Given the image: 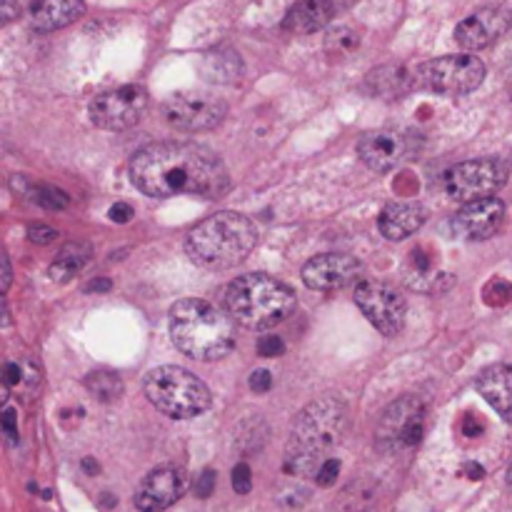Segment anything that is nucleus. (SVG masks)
Segmentation results:
<instances>
[{
    "label": "nucleus",
    "mask_w": 512,
    "mask_h": 512,
    "mask_svg": "<svg viewBox=\"0 0 512 512\" xmlns=\"http://www.w3.org/2000/svg\"><path fill=\"white\" fill-rule=\"evenodd\" d=\"M130 180L150 198H223L230 188L225 163L195 143H153L138 150L130 160Z\"/></svg>",
    "instance_id": "obj_1"
},
{
    "label": "nucleus",
    "mask_w": 512,
    "mask_h": 512,
    "mask_svg": "<svg viewBox=\"0 0 512 512\" xmlns=\"http://www.w3.org/2000/svg\"><path fill=\"white\" fill-rule=\"evenodd\" d=\"M348 405L338 398H320L298 415L285 450V473L308 478L320 470L328 455L348 433Z\"/></svg>",
    "instance_id": "obj_2"
},
{
    "label": "nucleus",
    "mask_w": 512,
    "mask_h": 512,
    "mask_svg": "<svg viewBox=\"0 0 512 512\" xmlns=\"http://www.w3.org/2000/svg\"><path fill=\"white\" fill-rule=\"evenodd\" d=\"M170 338L193 360L213 363L235 348V320L208 300L185 298L170 308Z\"/></svg>",
    "instance_id": "obj_3"
},
{
    "label": "nucleus",
    "mask_w": 512,
    "mask_h": 512,
    "mask_svg": "<svg viewBox=\"0 0 512 512\" xmlns=\"http://www.w3.org/2000/svg\"><path fill=\"white\" fill-rule=\"evenodd\" d=\"M258 243L253 220L233 210H220L195 225L185 238V253L203 270H228L243 263Z\"/></svg>",
    "instance_id": "obj_4"
},
{
    "label": "nucleus",
    "mask_w": 512,
    "mask_h": 512,
    "mask_svg": "<svg viewBox=\"0 0 512 512\" xmlns=\"http://www.w3.org/2000/svg\"><path fill=\"white\" fill-rule=\"evenodd\" d=\"M225 310L243 328L265 330L283 323L293 313L295 293L273 275L248 273L228 285Z\"/></svg>",
    "instance_id": "obj_5"
},
{
    "label": "nucleus",
    "mask_w": 512,
    "mask_h": 512,
    "mask_svg": "<svg viewBox=\"0 0 512 512\" xmlns=\"http://www.w3.org/2000/svg\"><path fill=\"white\" fill-rule=\"evenodd\" d=\"M145 398L155 410L173 420H190L210 408V390L198 375L178 365H163L150 370L145 378Z\"/></svg>",
    "instance_id": "obj_6"
},
{
    "label": "nucleus",
    "mask_w": 512,
    "mask_h": 512,
    "mask_svg": "<svg viewBox=\"0 0 512 512\" xmlns=\"http://www.w3.org/2000/svg\"><path fill=\"white\" fill-rule=\"evenodd\" d=\"M415 80L423 90L440 95H468L485 80V63L475 55H443L428 60L415 70Z\"/></svg>",
    "instance_id": "obj_7"
},
{
    "label": "nucleus",
    "mask_w": 512,
    "mask_h": 512,
    "mask_svg": "<svg viewBox=\"0 0 512 512\" xmlns=\"http://www.w3.org/2000/svg\"><path fill=\"white\" fill-rule=\"evenodd\" d=\"M508 180V168L500 160L480 158L465 160L445 173L443 188L445 193L460 203H473V200L493 198Z\"/></svg>",
    "instance_id": "obj_8"
},
{
    "label": "nucleus",
    "mask_w": 512,
    "mask_h": 512,
    "mask_svg": "<svg viewBox=\"0 0 512 512\" xmlns=\"http://www.w3.org/2000/svg\"><path fill=\"white\" fill-rule=\"evenodd\" d=\"M228 105L223 98L205 90H183L165 98L163 115L175 130L185 133H200V130L218 128L225 120Z\"/></svg>",
    "instance_id": "obj_9"
},
{
    "label": "nucleus",
    "mask_w": 512,
    "mask_h": 512,
    "mask_svg": "<svg viewBox=\"0 0 512 512\" xmlns=\"http://www.w3.org/2000/svg\"><path fill=\"white\" fill-rule=\"evenodd\" d=\"M355 305L373 323V328L388 338L403 333L405 318H408V300L393 285L380 283V280H363L355 288Z\"/></svg>",
    "instance_id": "obj_10"
},
{
    "label": "nucleus",
    "mask_w": 512,
    "mask_h": 512,
    "mask_svg": "<svg viewBox=\"0 0 512 512\" xmlns=\"http://www.w3.org/2000/svg\"><path fill=\"white\" fill-rule=\"evenodd\" d=\"M145 110H148V90L143 85H123V88L105 90L90 103V120L100 130L120 133L140 123Z\"/></svg>",
    "instance_id": "obj_11"
},
{
    "label": "nucleus",
    "mask_w": 512,
    "mask_h": 512,
    "mask_svg": "<svg viewBox=\"0 0 512 512\" xmlns=\"http://www.w3.org/2000/svg\"><path fill=\"white\" fill-rule=\"evenodd\" d=\"M425 430V405L423 400L405 395L388 405L378 423V445L383 450H405L415 448L423 440Z\"/></svg>",
    "instance_id": "obj_12"
},
{
    "label": "nucleus",
    "mask_w": 512,
    "mask_h": 512,
    "mask_svg": "<svg viewBox=\"0 0 512 512\" xmlns=\"http://www.w3.org/2000/svg\"><path fill=\"white\" fill-rule=\"evenodd\" d=\"M185 488L188 480L183 470L175 465H160L150 470L135 490V508L140 512H163L183 498Z\"/></svg>",
    "instance_id": "obj_13"
},
{
    "label": "nucleus",
    "mask_w": 512,
    "mask_h": 512,
    "mask_svg": "<svg viewBox=\"0 0 512 512\" xmlns=\"http://www.w3.org/2000/svg\"><path fill=\"white\" fill-rule=\"evenodd\" d=\"M512 30V10L503 5H490L480 8L478 13L468 15L463 23L455 28V40L465 50H483L498 43Z\"/></svg>",
    "instance_id": "obj_14"
},
{
    "label": "nucleus",
    "mask_w": 512,
    "mask_h": 512,
    "mask_svg": "<svg viewBox=\"0 0 512 512\" xmlns=\"http://www.w3.org/2000/svg\"><path fill=\"white\" fill-rule=\"evenodd\" d=\"M360 270H363V265H360L353 255H315L313 260L305 263L303 283L308 285L310 290H318V293H333V290H340L345 288V285L353 283V280H358Z\"/></svg>",
    "instance_id": "obj_15"
},
{
    "label": "nucleus",
    "mask_w": 512,
    "mask_h": 512,
    "mask_svg": "<svg viewBox=\"0 0 512 512\" xmlns=\"http://www.w3.org/2000/svg\"><path fill=\"white\" fill-rule=\"evenodd\" d=\"M505 220V203L500 198H483L465 203L450 220L455 235L465 240H488L500 230Z\"/></svg>",
    "instance_id": "obj_16"
},
{
    "label": "nucleus",
    "mask_w": 512,
    "mask_h": 512,
    "mask_svg": "<svg viewBox=\"0 0 512 512\" xmlns=\"http://www.w3.org/2000/svg\"><path fill=\"white\" fill-rule=\"evenodd\" d=\"M358 155L370 170L388 173V170L398 168L408 158V138L393 128L370 130L360 138Z\"/></svg>",
    "instance_id": "obj_17"
},
{
    "label": "nucleus",
    "mask_w": 512,
    "mask_h": 512,
    "mask_svg": "<svg viewBox=\"0 0 512 512\" xmlns=\"http://www.w3.org/2000/svg\"><path fill=\"white\" fill-rule=\"evenodd\" d=\"M428 210L413 200H398V203L385 205L383 213L378 215L380 235L388 240H405L423 228Z\"/></svg>",
    "instance_id": "obj_18"
},
{
    "label": "nucleus",
    "mask_w": 512,
    "mask_h": 512,
    "mask_svg": "<svg viewBox=\"0 0 512 512\" xmlns=\"http://www.w3.org/2000/svg\"><path fill=\"white\" fill-rule=\"evenodd\" d=\"M403 280L408 288L420 290V293H435V290H443L440 280V258L430 245H418L408 253L403 263Z\"/></svg>",
    "instance_id": "obj_19"
},
{
    "label": "nucleus",
    "mask_w": 512,
    "mask_h": 512,
    "mask_svg": "<svg viewBox=\"0 0 512 512\" xmlns=\"http://www.w3.org/2000/svg\"><path fill=\"white\" fill-rule=\"evenodd\" d=\"M85 13V0H35L28 10L33 30L50 33L75 23Z\"/></svg>",
    "instance_id": "obj_20"
},
{
    "label": "nucleus",
    "mask_w": 512,
    "mask_h": 512,
    "mask_svg": "<svg viewBox=\"0 0 512 512\" xmlns=\"http://www.w3.org/2000/svg\"><path fill=\"white\" fill-rule=\"evenodd\" d=\"M335 13L333 0H298L288 10L283 20V28L295 35H310L323 30Z\"/></svg>",
    "instance_id": "obj_21"
},
{
    "label": "nucleus",
    "mask_w": 512,
    "mask_h": 512,
    "mask_svg": "<svg viewBox=\"0 0 512 512\" xmlns=\"http://www.w3.org/2000/svg\"><path fill=\"white\" fill-rule=\"evenodd\" d=\"M478 390L485 400L490 403V408L495 413H500L503 418H512V368L505 363L490 365L480 373L478 378Z\"/></svg>",
    "instance_id": "obj_22"
},
{
    "label": "nucleus",
    "mask_w": 512,
    "mask_h": 512,
    "mask_svg": "<svg viewBox=\"0 0 512 512\" xmlns=\"http://www.w3.org/2000/svg\"><path fill=\"white\" fill-rule=\"evenodd\" d=\"M413 85H418L415 75H410L400 65H388L368 75V90L378 98H403Z\"/></svg>",
    "instance_id": "obj_23"
},
{
    "label": "nucleus",
    "mask_w": 512,
    "mask_h": 512,
    "mask_svg": "<svg viewBox=\"0 0 512 512\" xmlns=\"http://www.w3.org/2000/svg\"><path fill=\"white\" fill-rule=\"evenodd\" d=\"M203 73L210 83H218V85L235 83V80L243 75V60H240V55L230 48L213 50V53L205 55Z\"/></svg>",
    "instance_id": "obj_24"
},
{
    "label": "nucleus",
    "mask_w": 512,
    "mask_h": 512,
    "mask_svg": "<svg viewBox=\"0 0 512 512\" xmlns=\"http://www.w3.org/2000/svg\"><path fill=\"white\" fill-rule=\"evenodd\" d=\"M90 260V245L88 243H68L58 253V258L50 265V278L55 283H68L73 280L80 270L85 268V263Z\"/></svg>",
    "instance_id": "obj_25"
},
{
    "label": "nucleus",
    "mask_w": 512,
    "mask_h": 512,
    "mask_svg": "<svg viewBox=\"0 0 512 512\" xmlns=\"http://www.w3.org/2000/svg\"><path fill=\"white\" fill-rule=\"evenodd\" d=\"M85 388L100 403H113L123 395V380H120V375L110 373V370H95L85 378Z\"/></svg>",
    "instance_id": "obj_26"
},
{
    "label": "nucleus",
    "mask_w": 512,
    "mask_h": 512,
    "mask_svg": "<svg viewBox=\"0 0 512 512\" xmlns=\"http://www.w3.org/2000/svg\"><path fill=\"white\" fill-rule=\"evenodd\" d=\"M360 45V35L355 33L353 28H348V25H343V28H335L330 30L328 40H325V48H328L330 55H350L355 53Z\"/></svg>",
    "instance_id": "obj_27"
},
{
    "label": "nucleus",
    "mask_w": 512,
    "mask_h": 512,
    "mask_svg": "<svg viewBox=\"0 0 512 512\" xmlns=\"http://www.w3.org/2000/svg\"><path fill=\"white\" fill-rule=\"evenodd\" d=\"M30 195H33L35 203L45 210H65L70 205L68 193L53 188V185H35V188L30 190Z\"/></svg>",
    "instance_id": "obj_28"
},
{
    "label": "nucleus",
    "mask_w": 512,
    "mask_h": 512,
    "mask_svg": "<svg viewBox=\"0 0 512 512\" xmlns=\"http://www.w3.org/2000/svg\"><path fill=\"white\" fill-rule=\"evenodd\" d=\"M233 490L238 495H248L253 490V473L248 463H238L233 468Z\"/></svg>",
    "instance_id": "obj_29"
},
{
    "label": "nucleus",
    "mask_w": 512,
    "mask_h": 512,
    "mask_svg": "<svg viewBox=\"0 0 512 512\" xmlns=\"http://www.w3.org/2000/svg\"><path fill=\"white\" fill-rule=\"evenodd\" d=\"M338 475H340V460L328 458L323 465H320L318 473H315V483H318L320 488H330V485H335Z\"/></svg>",
    "instance_id": "obj_30"
},
{
    "label": "nucleus",
    "mask_w": 512,
    "mask_h": 512,
    "mask_svg": "<svg viewBox=\"0 0 512 512\" xmlns=\"http://www.w3.org/2000/svg\"><path fill=\"white\" fill-rule=\"evenodd\" d=\"M215 470H210V468H205L203 473L198 475V480H195V485H193V493H195V498H200V500H208L210 495L215 493Z\"/></svg>",
    "instance_id": "obj_31"
},
{
    "label": "nucleus",
    "mask_w": 512,
    "mask_h": 512,
    "mask_svg": "<svg viewBox=\"0 0 512 512\" xmlns=\"http://www.w3.org/2000/svg\"><path fill=\"white\" fill-rule=\"evenodd\" d=\"M285 353V343L283 338H278V335H263V338L258 340V355H263V358H278V355Z\"/></svg>",
    "instance_id": "obj_32"
},
{
    "label": "nucleus",
    "mask_w": 512,
    "mask_h": 512,
    "mask_svg": "<svg viewBox=\"0 0 512 512\" xmlns=\"http://www.w3.org/2000/svg\"><path fill=\"white\" fill-rule=\"evenodd\" d=\"M28 238H30V243H35V245H48L58 238V230L50 228V225H30Z\"/></svg>",
    "instance_id": "obj_33"
},
{
    "label": "nucleus",
    "mask_w": 512,
    "mask_h": 512,
    "mask_svg": "<svg viewBox=\"0 0 512 512\" xmlns=\"http://www.w3.org/2000/svg\"><path fill=\"white\" fill-rule=\"evenodd\" d=\"M273 388V375L268 373V370H255L253 375H250V390L253 393H268V390Z\"/></svg>",
    "instance_id": "obj_34"
},
{
    "label": "nucleus",
    "mask_w": 512,
    "mask_h": 512,
    "mask_svg": "<svg viewBox=\"0 0 512 512\" xmlns=\"http://www.w3.org/2000/svg\"><path fill=\"white\" fill-rule=\"evenodd\" d=\"M108 215H110V220H113V223H130V220H133V215H135V210L130 208L128 203H115V205H110Z\"/></svg>",
    "instance_id": "obj_35"
},
{
    "label": "nucleus",
    "mask_w": 512,
    "mask_h": 512,
    "mask_svg": "<svg viewBox=\"0 0 512 512\" xmlns=\"http://www.w3.org/2000/svg\"><path fill=\"white\" fill-rule=\"evenodd\" d=\"M5 385H10V388H15V385L23 380V370H20L18 363H5Z\"/></svg>",
    "instance_id": "obj_36"
},
{
    "label": "nucleus",
    "mask_w": 512,
    "mask_h": 512,
    "mask_svg": "<svg viewBox=\"0 0 512 512\" xmlns=\"http://www.w3.org/2000/svg\"><path fill=\"white\" fill-rule=\"evenodd\" d=\"M3 430L10 440H18V428H15V410H5L3 413Z\"/></svg>",
    "instance_id": "obj_37"
},
{
    "label": "nucleus",
    "mask_w": 512,
    "mask_h": 512,
    "mask_svg": "<svg viewBox=\"0 0 512 512\" xmlns=\"http://www.w3.org/2000/svg\"><path fill=\"white\" fill-rule=\"evenodd\" d=\"M0 15H3V23L8 25L10 20H15L20 15V8L18 5L13 3V0H3V3H0Z\"/></svg>",
    "instance_id": "obj_38"
},
{
    "label": "nucleus",
    "mask_w": 512,
    "mask_h": 512,
    "mask_svg": "<svg viewBox=\"0 0 512 512\" xmlns=\"http://www.w3.org/2000/svg\"><path fill=\"white\" fill-rule=\"evenodd\" d=\"M480 430H483V425H480L478 420L473 418V415H468V418H465V423H463V433L470 435V438H475V435H480Z\"/></svg>",
    "instance_id": "obj_39"
},
{
    "label": "nucleus",
    "mask_w": 512,
    "mask_h": 512,
    "mask_svg": "<svg viewBox=\"0 0 512 512\" xmlns=\"http://www.w3.org/2000/svg\"><path fill=\"white\" fill-rule=\"evenodd\" d=\"M110 288H113V283H110L108 278H103V280L98 278V280H93V283H90L85 290H88V293H105V290H110Z\"/></svg>",
    "instance_id": "obj_40"
},
{
    "label": "nucleus",
    "mask_w": 512,
    "mask_h": 512,
    "mask_svg": "<svg viewBox=\"0 0 512 512\" xmlns=\"http://www.w3.org/2000/svg\"><path fill=\"white\" fill-rule=\"evenodd\" d=\"M10 288V260L8 255H3V293Z\"/></svg>",
    "instance_id": "obj_41"
},
{
    "label": "nucleus",
    "mask_w": 512,
    "mask_h": 512,
    "mask_svg": "<svg viewBox=\"0 0 512 512\" xmlns=\"http://www.w3.org/2000/svg\"><path fill=\"white\" fill-rule=\"evenodd\" d=\"M465 470H468L470 478H473V480H480V478H483V475H485V470L480 468L478 463H468V465H465Z\"/></svg>",
    "instance_id": "obj_42"
},
{
    "label": "nucleus",
    "mask_w": 512,
    "mask_h": 512,
    "mask_svg": "<svg viewBox=\"0 0 512 512\" xmlns=\"http://www.w3.org/2000/svg\"><path fill=\"white\" fill-rule=\"evenodd\" d=\"M83 468H85V473H88V475L98 473V465H95V460H90V458L83 460Z\"/></svg>",
    "instance_id": "obj_43"
},
{
    "label": "nucleus",
    "mask_w": 512,
    "mask_h": 512,
    "mask_svg": "<svg viewBox=\"0 0 512 512\" xmlns=\"http://www.w3.org/2000/svg\"><path fill=\"white\" fill-rule=\"evenodd\" d=\"M508 488H510V493H512V463H510V468H508Z\"/></svg>",
    "instance_id": "obj_44"
}]
</instances>
